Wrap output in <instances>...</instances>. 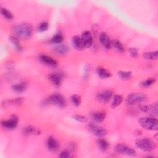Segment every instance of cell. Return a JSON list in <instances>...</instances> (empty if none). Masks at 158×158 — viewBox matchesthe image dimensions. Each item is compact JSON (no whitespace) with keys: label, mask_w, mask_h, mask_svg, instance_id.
Returning <instances> with one entry per match:
<instances>
[{"label":"cell","mask_w":158,"mask_h":158,"mask_svg":"<svg viewBox=\"0 0 158 158\" xmlns=\"http://www.w3.org/2000/svg\"><path fill=\"white\" fill-rule=\"evenodd\" d=\"M12 31L15 36L21 38L27 39L32 36L33 28L32 25L28 23H22L15 25Z\"/></svg>","instance_id":"obj_1"},{"label":"cell","mask_w":158,"mask_h":158,"mask_svg":"<svg viewBox=\"0 0 158 158\" xmlns=\"http://www.w3.org/2000/svg\"><path fill=\"white\" fill-rule=\"evenodd\" d=\"M141 127L148 130H157L158 127L157 120L154 117H141L139 119Z\"/></svg>","instance_id":"obj_2"},{"label":"cell","mask_w":158,"mask_h":158,"mask_svg":"<svg viewBox=\"0 0 158 158\" xmlns=\"http://www.w3.org/2000/svg\"><path fill=\"white\" fill-rule=\"evenodd\" d=\"M135 144L137 148L139 149L146 152H150L156 148L154 142L147 138H143L137 139Z\"/></svg>","instance_id":"obj_3"},{"label":"cell","mask_w":158,"mask_h":158,"mask_svg":"<svg viewBox=\"0 0 158 158\" xmlns=\"http://www.w3.org/2000/svg\"><path fill=\"white\" fill-rule=\"evenodd\" d=\"M49 104H53L60 108H64L67 105L65 97L59 93H54L48 98Z\"/></svg>","instance_id":"obj_4"},{"label":"cell","mask_w":158,"mask_h":158,"mask_svg":"<svg viewBox=\"0 0 158 158\" xmlns=\"http://www.w3.org/2000/svg\"><path fill=\"white\" fill-rule=\"evenodd\" d=\"M147 96L143 93H132L127 96L126 98V103L128 105H133L140 103L146 100Z\"/></svg>","instance_id":"obj_5"},{"label":"cell","mask_w":158,"mask_h":158,"mask_svg":"<svg viewBox=\"0 0 158 158\" xmlns=\"http://www.w3.org/2000/svg\"><path fill=\"white\" fill-rule=\"evenodd\" d=\"M87 129L93 135L99 138L104 136L107 133V130L105 128L94 123H88L87 125Z\"/></svg>","instance_id":"obj_6"},{"label":"cell","mask_w":158,"mask_h":158,"mask_svg":"<svg viewBox=\"0 0 158 158\" xmlns=\"http://www.w3.org/2000/svg\"><path fill=\"white\" fill-rule=\"evenodd\" d=\"M115 151L116 152L122 155L129 156H135L136 155V152L133 148L123 144H117L115 147Z\"/></svg>","instance_id":"obj_7"},{"label":"cell","mask_w":158,"mask_h":158,"mask_svg":"<svg viewBox=\"0 0 158 158\" xmlns=\"http://www.w3.org/2000/svg\"><path fill=\"white\" fill-rule=\"evenodd\" d=\"M113 93L110 89H104L97 93L96 98L98 101L102 103L108 102L112 98Z\"/></svg>","instance_id":"obj_8"},{"label":"cell","mask_w":158,"mask_h":158,"mask_svg":"<svg viewBox=\"0 0 158 158\" xmlns=\"http://www.w3.org/2000/svg\"><path fill=\"white\" fill-rule=\"evenodd\" d=\"M18 124V118L15 115H12L8 120L1 121L2 126L7 130H13L15 128Z\"/></svg>","instance_id":"obj_9"},{"label":"cell","mask_w":158,"mask_h":158,"mask_svg":"<svg viewBox=\"0 0 158 158\" xmlns=\"http://www.w3.org/2000/svg\"><path fill=\"white\" fill-rule=\"evenodd\" d=\"M39 60L41 63L49 67H56L57 66V62L46 54H40L39 56Z\"/></svg>","instance_id":"obj_10"},{"label":"cell","mask_w":158,"mask_h":158,"mask_svg":"<svg viewBox=\"0 0 158 158\" xmlns=\"http://www.w3.org/2000/svg\"><path fill=\"white\" fill-rule=\"evenodd\" d=\"M46 147L50 151L56 152L59 149L60 144L54 137L49 136L46 140Z\"/></svg>","instance_id":"obj_11"},{"label":"cell","mask_w":158,"mask_h":158,"mask_svg":"<svg viewBox=\"0 0 158 158\" xmlns=\"http://www.w3.org/2000/svg\"><path fill=\"white\" fill-rule=\"evenodd\" d=\"M48 79L56 87H59L62 81V76L59 73H51L48 75Z\"/></svg>","instance_id":"obj_12"},{"label":"cell","mask_w":158,"mask_h":158,"mask_svg":"<svg viewBox=\"0 0 158 158\" xmlns=\"http://www.w3.org/2000/svg\"><path fill=\"white\" fill-rule=\"evenodd\" d=\"M99 40L101 44L107 49H109L112 47V40L107 33L102 32L99 35Z\"/></svg>","instance_id":"obj_13"},{"label":"cell","mask_w":158,"mask_h":158,"mask_svg":"<svg viewBox=\"0 0 158 158\" xmlns=\"http://www.w3.org/2000/svg\"><path fill=\"white\" fill-rule=\"evenodd\" d=\"M81 40L85 46V48H89L93 44V37L90 31H85L83 32L81 36Z\"/></svg>","instance_id":"obj_14"},{"label":"cell","mask_w":158,"mask_h":158,"mask_svg":"<svg viewBox=\"0 0 158 158\" xmlns=\"http://www.w3.org/2000/svg\"><path fill=\"white\" fill-rule=\"evenodd\" d=\"M22 133L24 135L26 136H30V135H38L41 134V130L31 125H28L23 128Z\"/></svg>","instance_id":"obj_15"},{"label":"cell","mask_w":158,"mask_h":158,"mask_svg":"<svg viewBox=\"0 0 158 158\" xmlns=\"http://www.w3.org/2000/svg\"><path fill=\"white\" fill-rule=\"evenodd\" d=\"M89 117L93 121L99 123L104 120L106 118V114L104 112H101V111L93 112L90 114Z\"/></svg>","instance_id":"obj_16"},{"label":"cell","mask_w":158,"mask_h":158,"mask_svg":"<svg viewBox=\"0 0 158 158\" xmlns=\"http://www.w3.org/2000/svg\"><path fill=\"white\" fill-rule=\"evenodd\" d=\"M27 88V83H25L24 81H21V82H19V83H15L13 85H12L11 89L15 93H20L25 91L26 90Z\"/></svg>","instance_id":"obj_17"},{"label":"cell","mask_w":158,"mask_h":158,"mask_svg":"<svg viewBox=\"0 0 158 158\" xmlns=\"http://www.w3.org/2000/svg\"><path fill=\"white\" fill-rule=\"evenodd\" d=\"M72 43L73 47L78 50H81L83 48H85V46L83 43L81 38L79 36L76 35L73 36L72 39Z\"/></svg>","instance_id":"obj_18"},{"label":"cell","mask_w":158,"mask_h":158,"mask_svg":"<svg viewBox=\"0 0 158 158\" xmlns=\"http://www.w3.org/2000/svg\"><path fill=\"white\" fill-rule=\"evenodd\" d=\"M69 49H70V48H69L68 46H67L65 44H57L54 48V51L56 53H57L58 54H61V55L65 54L66 53H67L68 51H69Z\"/></svg>","instance_id":"obj_19"},{"label":"cell","mask_w":158,"mask_h":158,"mask_svg":"<svg viewBox=\"0 0 158 158\" xmlns=\"http://www.w3.org/2000/svg\"><path fill=\"white\" fill-rule=\"evenodd\" d=\"M96 144L99 149L102 151H106L109 148V143L104 139L99 138L96 141Z\"/></svg>","instance_id":"obj_20"},{"label":"cell","mask_w":158,"mask_h":158,"mask_svg":"<svg viewBox=\"0 0 158 158\" xmlns=\"http://www.w3.org/2000/svg\"><path fill=\"white\" fill-rule=\"evenodd\" d=\"M96 73L100 78L103 79L109 78L111 76V73L109 71L101 67H98L96 69Z\"/></svg>","instance_id":"obj_21"},{"label":"cell","mask_w":158,"mask_h":158,"mask_svg":"<svg viewBox=\"0 0 158 158\" xmlns=\"http://www.w3.org/2000/svg\"><path fill=\"white\" fill-rule=\"evenodd\" d=\"M112 47H113L115 50H117L118 52H123L125 51V48L122 44V43L117 40H114L112 41Z\"/></svg>","instance_id":"obj_22"},{"label":"cell","mask_w":158,"mask_h":158,"mask_svg":"<svg viewBox=\"0 0 158 158\" xmlns=\"http://www.w3.org/2000/svg\"><path fill=\"white\" fill-rule=\"evenodd\" d=\"M9 41H10V43L12 44L14 48L17 51H21L22 50V47L20 42H19V40L15 36H10L9 37Z\"/></svg>","instance_id":"obj_23"},{"label":"cell","mask_w":158,"mask_h":158,"mask_svg":"<svg viewBox=\"0 0 158 158\" xmlns=\"http://www.w3.org/2000/svg\"><path fill=\"white\" fill-rule=\"evenodd\" d=\"M122 101H123V98L121 95H119V94L114 95L113 98H112V103H111V107H113V108L118 107V106L120 105Z\"/></svg>","instance_id":"obj_24"},{"label":"cell","mask_w":158,"mask_h":158,"mask_svg":"<svg viewBox=\"0 0 158 158\" xmlns=\"http://www.w3.org/2000/svg\"><path fill=\"white\" fill-rule=\"evenodd\" d=\"M157 51L146 52L143 54V57L146 59L149 60H156L157 59Z\"/></svg>","instance_id":"obj_25"},{"label":"cell","mask_w":158,"mask_h":158,"mask_svg":"<svg viewBox=\"0 0 158 158\" xmlns=\"http://www.w3.org/2000/svg\"><path fill=\"white\" fill-rule=\"evenodd\" d=\"M64 40V36L62 35V34H61L60 33H56L51 38V41L52 43H55V44H60Z\"/></svg>","instance_id":"obj_26"},{"label":"cell","mask_w":158,"mask_h":158,"mask_svg":"<svg viewBox=\"0 0 158 158\" xmlns=\"http://www.w3.org/2000/svg\"><path fill=\"white\" fill-rule=\"evenodd\" d=\"M1 15L7 20H10L13 19V14L10 11L4 7L1 8Z\"/></svg>","instance_id":"obj_27"},{"label":"cell","mask_w":158,"mask_h":158,"mask_svg":"<svg viewBox=\"0 0 158 158\" xmlns=\"http://www.w3.org/2000/svg\"><path fill=\"white\" fill-rule=\"evenodd\" d=\"M117 74L118 76L123 80H128L132 75V73L130 71H119Z\"/></svg>","instance_id":"obj_28"},{"label":"cell","mask_w":158,"mask_h":158,"mask_svg":"<svg viewBox=\"0 0 158 158\" xmlns=\"http://www.w3.org/2000/svg\"><path fill=\"white\" fill-rule=\"evenodd\" d=\"M70 101L73 106L78 107L80 105L81 102V98L77 94H73L70 97Z\"/></svg>","instance_id":"obj_29"},{"label":"cell","mask_w":158,"mask_h":158,"mask_svg":"<svg viewBox=\"0 0 158 158\" xmlns=\"http://www.w3.org/2000/svg\"><path fill=\"white\" fill-rule=\"evenodd\" d=\"M48 28H49L48 22L46 21H43L39 23V25H38L37 29L40 32H44V31H46L48 29Z\"/></svg>","instance_id":"obj_30"},{"label":"cell","mask_w":158,"mask_h":158,"mask_svg":"<svg viewBox=\"0 0 158 158\" xmlns=\"http://www.w3.org/2000/svg\"><path fill=\"white\" fill-rule=\"evenodd\" d=\"M5 102L6 103V104H8V105H20L21 104H22L23 102V98H15V99H12L11 100H9V101H5Z\"/></svg>","instance_id":"obj_31"},{"label":"cell","mask_w":158,"mask_h":158,"mask_svg":"<svg viewBox=\"0 0 158 158\" xmlns=\"http://www.w3.org/2000/svg\"><path fill=\"white\" fill-rule=\"evenodd\" d=\"M156 82V78H148L146 80L141 82L140 85L143 87H148L153 85Z\"/></svg>","instance_id":"obj_32"},{"label":"cell","mask_w":158,"mask_h":158,"mask_svg":"<svg viewBox=\"0 0 158 158\" xmlns=\"http://www.w3.org/2000/svg\"><path fill=\"white\" fill-rule=\"evenodd\" d=\"M73 118L78 122H85L87 120L86 117L83 116V115H74L72 116Z\"/></svg>","instance_id":"obj_33"},{"label":"cell","mask_w":158,"mask_h":158,"mask_svg":"<svg viewBox=\"0 0 158 158\" xmlns=\"http://www.w3.org/2000/svg\"><path fill=\"white\" fill-rule=\"evenodd\" d=\"M71 154L72 153H70L69 150H63L59 153V157L61 158H67L71 157Z\"/></svg>","instance_id":"obj_34"},{"label":"cell","mask_w":158,"mask_h":158,"mask_svg":"<svg viewBox=\"0 0 158 158\" xmlns=\"http://www.w3.org/2000/svg\"><path fill=\"white\" fill-rule=\"evenodd\" d=\"M129 54L132 57H136L138 56V52L136 48H130L128 49Z\"/></svg>","instance_id":"obj_35"},{"label":"cell","mask_w":158,"mask_h":158,"mask_svg":"<svg viewBox=\"0 0 158 158\" xmlns=\"http://www.w3.org/2000/svg\"><path fill=\"white\" fill-rule=\"evenodd\" d=\"M77 146L74 142H70L69 143V151L70 152H75L77 149Z\"/></svg>","instance_id":"obj_36"},{"label":"cell","mask_w":158,"mask_h":158,"mask_svg":"<svg viewBox=\"0 0 158 158\" xmlns=\"http://www.w3.org/2000/svg\"><path fill=\"white\" fill-rule=\"evenodd\" d=\"M14 67V64L12 61H9L6 64V67L7 69L10 70L13 69Z\"/></svg>","instance_id":"obj_37"}]
</instances>
